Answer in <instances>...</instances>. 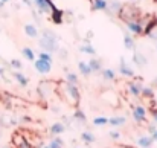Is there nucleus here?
<instances>
[{
    "label": "nucleus",
    "mask_w": 157,
    "mask_h": 148,
    "mask_svg": "<svg viewBox=\"0 0 157 148\" xmlns=\"http://www.w3.org/2000/svg\"><path fill=\"white\" fill-rule=\"evenodd\" d=\"M38 45H40L41 49H44V52H49V53L56 52L58 50V38H56L55 32L51 29H44Z\"/></svg>",
    "instance_id": "f257e3e1"
},
{
    "label": "nucleus",
    "mask_w": 157,
    "mask_h": 148,
    "mask_svg": "<svg viewBox=\"0 0 157 148\" xmlns=\"http://www.w3.org/2000/svg\"><path fill=\"white\" fill-rule=\"evenodd\" d=\"M117 15H119V18L124 20V21L140 20V9L136 8L134 5H131V3H127V5H122V6H121Z\"/></svg>",
    "instance_id": "f03ea898"
},
{
    "label": "nucleus",
    "mask_w": 157,
    "mask_h": 148,
    "mask_svg": "<svg viewBox=\"0 0 157 148\" xmlns=\"http://www.w3.org/2000/svg\"><path fill=\"white\" fill-rule=\"evenodd\" d=\"M66 95H67V101H69L73 107L78 108V105H79V99H81L78 86H72V84H67V83H66Z\"/></svg>",
    "instance_id": "7ed1b4c3"
},
{
    "label": "nucleus",
    "mask_w": 157,
    "mask_h": 148,
    "mask_svg": "<svg viewBox=\"0 0 157 148\" xmlns=\"http://www.w3.org/2000/svg\"><path fill=\"white\" fill-rule=\"evenodd\" d=\"M142 81L144 80L140 76H134L130 83H127V89H128L130 95H133L134 98H139L140 96V92H142V87H144Z\"/></svg>",
    "instance_id": "20e7f679"
},
{
    "label": "nucleus",
    "mask_w": 157,
    "mask_h": 148,
    "mask_svg": "<svg viewBox=\"0 0 157 148\" xmlns=\"http://www.w3.org/2000/svg\"><path fill=\"white\" fill-rule=\"evenodd\" d=\"M133 118L137 124H142L147 121V108L142 105V104H137V105H133Z\"/></svg>",
    "instance_id": "39448f33"
},
{
    "label": "nucleus",
    "mask_w": 157,
    "mask_h": 148,
    "mask_svg": "<svg viewBox=\"0 0 157 148\" xmlns=\"http://www.w3.org/2000/svg\"><path fill=\"white\" fill-rule=\"evenodd\" d=\"M125 25H127V29H128L131 34H134L136 37H140V35H144V26H142V21H140V20L125 21Z\"/></svg>",
    "instance_id": "423d86ee"
},
{
    "label": "nucleus",
    "mask_w": 157,
    "mask_h": 148,
    "mask_svg": "<svg viewBox=\"0 0 157 148\" xmlns=\"http://www.w3.org/2000/svg\"><path fill=\"white\" fill-rule=\"evenodd\" d=\"M119 73L124 75V76H128V78H134V76H136L134 70L127 64L125 56H121V61H119Z\"/></svg>",
    "instance_id": "0eeeda50"
},
{
    "label": "nucleus",
    "mask_w": 157,
    "mask_h": 148,
    "mask_svg": "<svg viewBox=\"0 0 157 148\" xmlns=\"http://www.w3.org/2000/svg\"><path fill=\"white\" fill-rule=\"evenodd\" d=\"M34 63H35V70H37L38 73L46 75V73H49V72H51V69H52V63L43 61V60H40V58H37Z\"/></svg>",
    "instance_id": "6e6552de"
},
{
    "label": "nucleus",
    "mask_w": 157,
    "mask_h": 148,
    "mask_svg": "<svg viewBox=\"0 0 157 148\" xmlns=\"http://www.w3.org/2000/svg\"><path fill=\"white\" fill-rule=\"evenodd\" d=\"M64 11L63 9H58V8H55L52 12H51V15H49V18H51V21H52L53 25H63L64 23Z\"/></svg>",
    "instance_id": "1a4fd4ad"
},
{
    "label": "nucleus",
    "mask_w": 157,
    "mask_h": 148,
    "mask_svg": "<svg viewBox=\"0 0 157 148\" xmlns=\"http://www.w3.org/2000/svg\"><path fill=\"white\" fill-rule=\"evenodd\" d=\"M87 64H89L92 73H98V72H101L104 69L102 67V60H99V58H90V61Z\"/></svg>",
    "instance_id": "9d476101"
},
{
    "label": "nucleus",
    "mask_w": 157,
    "mask_h": 148,
    "mask_svg": "<svg viewBox=\"0 0 157 148\" xmlns=\"http://www.w3.org/2000/svg\"><path fill=\"white\" fill-rule=\"evenodd\" d=\"M66 131V125L63 124V122H55L51 125V128H49V133L52 134V136H59V134H63Z\"/></svg>",
    "instance_id": "9b49d317"
},
{
    "label": "nucleus",
    "mask_w": 157,
    "mask_h": 148,
    "mask_svg": "<svg viewBox=\"0 0 157 148\" xmlns=\"http://www.w3.org/2000/svg\"><path fill=\"white\" fill-rule=\"evenodd\" d=\"M12 76H14V80L20 84V87H28V83H29V80H28V76H25L21 72H18V70H14L12 72Z\"/></svg>",
    "instance_id": "f8f14e48"
},
{
    "label": "nucleus",
    "mask_w": 157,
    "mask_h": 148,
    "mask_svg": "<svg viewBox=\"0 0 157 148\" xmlns=\"http://www.w3.org/2000/svg\"><path fill=\"white\" fill-rule=\"evenodd\" d=\"M25 34H26L29 38H37V37H38V29H37L35 25L28 23V25H25Z\"/></svg>",
    "instance_id": "ddd939ff"
},
{
    "label": "nucleus",
    "mask_w": 157,
    "mask_h": 148,
    "mask_svg": "<svg viewBox=\"0 0 157 148\" xmlns=\"http://www.w3.org/2000/svg\"><path fill=\"white\" fill-rule=\"evenodd\" d=\"M121 6H122V3H119L117 0H111V2H108V5H107V12L108 14H117L119 12V9H121Z\"/></svg>",
    "instance_id": "4468645a"
},
{
    "label": "nucleus",
    "mask_w": 157,
    "mask_h": 148,
    "mask_svg": "<svg viewBox=\"0 0 157 148\" xmlns=\"http://www.w3.org/2000/svg\"><path fill=\"white\" fill-rule=\"evenodd\" d=\"M133 63H134L137 67H144V66H147L148 60L145 58V55H142V53H139V52H134V55H133Z\"/></svg>",
    "instance_id": "2eb2a0df"
},
{
    "label": "nucleus",
    "mask_w": 157,
    "mask_h": 148,
    "mask_svg": "<svg viewBox=\"0 0 157 148\" xmlns=\"http://www.w3.org/2000/svg\"><path fill=\"white\" fill-rule=\"evenodd\" d=\"M125 124H127V118H124V116H113L108 119V125H111V127H122Z\"/></svg>",
    "instance_id": "dca6fc26"
},
{
    "label": "nucleus",
    "mask_w": 157,
    "mask_h": 148,
    "mask_svg": "<svg viewBox=\"0 0 157 148\" xmlns=\"http://www.w3.org/2000/svg\"><path fill=\"white\" fill-rule=\"evenodd\" d=\"M136 144H137V147H140V148H150L153 145V139L150 136H139L137 141H136Z\"/></svg>",
    "instance_id": "f3484780"
},
{
    "label": "nucleus",
    "mask_w": 157,
    "mask_h": 148,
    "mask_svg": "<svg viewBox=\"0 0 157 148\" xmlns=\"http://www.w3.org/2000/svg\"><path fill=\"white\" fill-rule=\"evenodd\" d=\"M108 2L107 0H93L92 2V11H105Z\"/></svg>",
    "instance_id": "a211bd4d"
},
{
    "label": "nucleus",
    "mask_w": 157,
    "mask_h": 148,
    "mask_svg": "<svg viewBox=\"0 0 157 148\" xmlns=\"http://www.w3.org/2000/svg\"><path fill=\"white\" fill-rule=\"evenodd\" d=\"M124 45H125V49H128V50H133L134 48H136L134 38H133L128 32H125V34H124Z\"/></svg>",
    "instance_id": "6ab92c4d"
},
{
    "label": "nucleus",
    "mask_w": 157,
    "mask_h": 148,
    "mask_svg": "<svg viewBox=\"0 0 157 148\" xmlns=\"http://www.w3.org/2000/svg\"><path fill=\"white\" fill-rule=\"evenodd\" d=\"M78 69H79L81 75L86 76V78L92 75V70H90V67H89V64H87L86 61H79V63H78Z\"/></svg>",
    "instance_id": "aec40b11"
},
{
    "label": "nucleus",
    "mask_w": 157,
    "mask_h": 148,
    "mask_svg": "<svg viewBox=\"0 0 157 148\" xmlns=\"http://www.w3.org/2000/svg\"><path fill=\"white\" fill-rule=\"evenodd\" d=\"M66 83H67V84H72V86H78V83H79L78 75L73 73V72L66 70Z\"/></svg>",
    "instance_id": "412c9836"
},
{
    "label": "nucleus",
    "mask_w": 157,
    "mask_h": 148,
    "mask_svg": "<svg viewBox=\"0 0 157 148\" xmlns=\"http://www.w3.org/2000/svg\"><path fill=\"white\" fill-rule=\"evenodd\" d=\"M81 141L84 142V144H93L95 141H96V138L93 136V133H90V131H82L81 133Z\"/></svg>",
    "instance_id": "4be33fe9"
},
{
    "label": "nucleus",
    "mask_w": 157,
    "mask_h": 148,
    "mask_svg": "<svg viewBox=\"0 0 157 148\" xmlns=\"http://www.w3.org/2000/svg\"><path fill=\"white\" fill-rule=\"evenodd\" d=\"M21 55H23L28 61H35V60H37L35 52L31 49V48H23V49H21Z\"/></svg>",
    "instance_id": "5701e85b"
},
{
    "label": "nucleus",
    "mask_w": 157,
    "mask_h": 148,
    "mask_svg": "<svg viewBox=\"0 0 157 148\" xmlns=\"http://www.w3.org/2000/svg\"><path fill=\"white\" fill-rule=\"evenodd\" d=\"M79 50H81L82 53H87V55H92V56H95V55H96V49H95L92 45H89V43L81 45V46H79Z\"/></svg>",
    "instance_id": "b1692460"
},
{
    "label": "nucleus",
    "mask_w": 157,
    "mask_h": 148,
    "mask_svg": "<svg viewBox=\"0 0 157 148\" xmlns=\"http://www.w3.org/2000/svg\"><path fill=\"white\" fill-rule=\"evenodd\" d=\"M101 73H102V78H104L105 81H113L116 78V72L113 69H102Z\"/></svg>",
    "instance_id": "393cba45"
},
{
    "label": "nucleus",
    "mask_w": 157,
    "mask_h": 148,
    "mask_svg": "<svg viewBox=\"0 0 157 148\" xmlns=\"http://www.w3.org/2000/svg\"><path fill=\"white\" fill-rule=\"evenodd\" d=\"M73 118H75L78 122H81V124H86V122H87V116H86V113H84L81 108H76V110H75Z\"/></svg>",
    "instance_id": "a878e982"
},
{
    "label": "nucleus",
    "mask_w": 157,
    "mask_h": 148,
    "mask_svg": "<svg viewBox=\"0 0 157 148\" xmlns=\"http://www.w3.org/2000/svg\"><path fill=\"white\" fill-rule=\"evenodd\" d=\"M140 96L145 99H153L154 98V89L153 87H142V92H140Z\"/></svg>",
    "instance_id": "bb28decb"
},
{
    "label": "nucleus",
    "mask_w": 157,
    "mask_h": 148,
    "mask_svg": "<svg viewBox=\"0 0 157 148\" xmlns=\"http://www.w3.org/2000/svg\"><path fill=\"white\" fill-rule=\"evenodd\" d=\"M108 124V118H105V116H96V118H93V125H96V127H104Z\"/></svg>",
    "instance_id": "cd10ccee"
},
{
    "label": "nucleus",
    "mask_w": 157,
    "mask_h": 148,
    "mask_svg": "<svg viewBox=\"0 0 157 148\" xmlns=\"http://www.w3.org/2000/svg\"><path fill=\"white\" fill-rule=\"evenodd\" d=\"M49 148H64V142H63V139H61V138H58V136H55L52 141H51V144H49Z\"/></svg>",
    "instance_id": "c85d7f7f"
},
{
    "label": "nucleus",
    "mask_w": 157,
    "mask_h": 148,
    "mask_svg": "<svg viewBox=\"0 0 157 148\" xmlns=\"http://www.w3.org/2000/svg\"><path fill=\"white\" fill-rule=\"evenodd\" d=\"M38 58H40V60H43V61H48V63H52V61H53L52 53H49V52H44V50L38 53Z\"/></svg>",
    "instance_id": "c756f323"
},
{
    "label": "nucleus",
    "mask_w": 157,
    "mask_h": 148,
    "mask_svg": "<svg viewBox=\"0 0 157 148\" xmlns=\"http://www.w3.org/2000/svg\"><path fill=\"white\" fill-rule=\"evenodd\" d=\"M9 66H11L12 69H15V70H20V69L23 67L21 61H20V60H17V58H12V60L9 61Z\"/></svg>",
    "instance_id": "7c9ffc66"
},
{
    "label": "nucleus",
    "mask_w": 157,
    "mask_h": 148,
    "mask_svg": "<svg viewBox=\"0 0 157 148\" xmlns=\"http://www.w3.org/2000/svg\"><path fill=\"white\" fill-rule=\"evenodd\" d=\"M108 136H110L113 141H119V139H121V133L116 131V130H111V131L108 133Z\"/></svg>",
    "instance_id": "2f4dec72"
},
{
    "label": "nucleus",
    "mask_w": 157,
    "mask_h": 148,
    "mask_svg": "<svg viewBox=\"0 0 157 148\" xmlns=\"http://www.w3.org/2000/svg\"><path fill=\"white\" fill-rule=\"evenodd\" d=\"M151 118H153V122L157 124V108H151Z\"/></svg>",
    "instance_id": "473e14b6"
},
{
    "label": "nucleus",
    "mask_w": 157,
    "mask_h": 148,
    "mask_svg": "<svg viewBox=\"0 0 157 148\" xmlns=\"http://www.w3.org/2000/svg\"><path fill=\"white\" fill-rule=\"evenodd\" d=\"M150 138L153 139V142H157V128L153 131V133H151V136H150Z\"/></svg>",
    "instance_id": "72a5a7b5"
},
{
    "label": "nucleus",
    "mask_w": 157,
    "mask_h": 148,
    "mask_svg": "<svg viewBox=\"0 0 157 148\" xmlns=\"http://www.w3.org/2000/svg\"><path fill=\"white\" fill-rule=\"evenodd\" d=\"M156 128H157L156 125H148V131H150V133H153V131H154Z\"/></svg>",
    "instance_id": "f704fd0d"
},
{
    "label": "nucleus",
    "mask_w": 157,
    "mask_h": 148,
    "mask_svg": "<svg viewBox=\"0 0 157 148\" xmlns=\"http://www.w3.org/2000/svg\"><path fill=\"white\" fill-rule=\"evenodd\" d=\"M151 87H153L154 90L157 89V78H154V80H153V84H151Z\"/></svg>",
    "instance_id": "c9c22d12"
},
{
    "label": "nucleus",
    "mask_w": 157,
    "mask_h": 148,
    "mask_svg": "<svg viewBox=\"0 0 157 148\" xmlns=\"http://www.w3.org/2000/svg\"><path fill=\"white\" fill-rule=\"evenodd\" d=\"M23 3H26L28 6H32V0H21Z\"/></svg>",
    "instance_id": "e433bc0d"
},
{
    "label": "nucleus",
    "mask_w": 157,
    "mask_h": 148,
    "mask_svg": "<svg viewBox=\"0 0 157 148\" xmlns=\"http://www.w3.org/2000/svg\"><path fill=\"white\" fill-rule=\"evenodd\" d=\"M0 76H5V69L0 67Z\"/></svg>",
    "instance_id": "4c0bfd02"
},
{
    "label": "nucleus",
    "mask_w": 157,
    "mask_h": 148,
    "mask_svg": "<svg viewBox=\"0 0 157 148\" xmlns=\"http://www.w3.org/2000/svg\"><path fill=\"white\" fill-rule=\"evenodd\" d=\"M3 6H5V3H3V2H0V9H3Z\"/></svg>",
    "instance_id": "58836bf2"
},
{
    "label": "nucleus",
    "mask_w": 157,
    "mask_h": 148,
    "mask_svg": "<svg viewBox=\"0 0 157 148\" xmlns=\"http://www.w3.org/2000/svg\"><path fill=\"white\" fill-rule=\"evenodd\" d=\"M0 2H3V3H8V2H9V0H0Z\"/></svg>",
    "instance_id": "ea45409f"
},
{
    "label": "nucleus",
    "mask_w": 157,
    "mask_h": 148,
    "mask_svg": "<svg viewBox=\"0 0 157 148\" xmlns=\"http://www.w3.org/2000/svg\"><path fill=\"white\" fill-rule=\"evenodd\" d=\"M41 148H49V145H43V147Z\"/></svg>",
    "instance_id": "a19ab883"
},
{
    "label": "nucleus",
    "mask_w": 157,
    "mask_h": 148,
    "mask_svg": "<svg viewBox=\"0 0 157 148\" xmlns=\"http://www.w3.org/2000/svg\"><path fill=\"white\" fill-rule=\"evenodd\" d=\"M0 141H2V130H0Z\"/></svg>",
    "instance_id": "79ce46f5"
},
{
    "label": "nucleus",
    "mask_w": 157,
    "mask_h": 148,
    "mask_svg": "<svg viewBox=\"0 0 157 148\" xmlns=\"http://www.w3.org/2000/svg\"><path fill=\"white\" fill-rule=\"evenodd\" d=\"M127 148H131V147H127Z\"/></svg>",
    "instance_id": "37998d69"
},
{
    "label": "nucleus",
    "mask_w": 157,
    "mask_h": 148,
    "mask_svg": "<svg viewBox=\"0 0 157 148\" xmlns=\"http://www.w3.org/2000/svg\"><path fill=\"white\" fill-rule=\"evenodd\" d=\"M0 31H2V28H0Z\"/></svg>",
    "instance_id": "c03bdc74"
},
{
    "label": "nucleus",
    "mask_w": 157,
    "mask_h": 148,
    "mask_svg": "<svg viewBox=\"0 0 157 148\" xmlns=\"http://www.w3.org/2000/svg\"><path fill=\"white\" fill-rule=\"evenodd\" d=\"M154 2H157V0H154Z\"/></svg>",
    "instance_id": "a18cd8bd"
},
{
    "label": "nucleus",
    "mask_w": 157,
    "mask_h": 148,
    "mask_svg": "<svg viewBox=\"0 0 157 148\" xmlns=\"http://www.w3.org/2000/svg\"><path fill=\"white\" fill-rule=\"evenodd\" d=\"M5 148H8V147H5Z\"/></svg>",
    "instance_id": "49530a36"
}]
</instances>
